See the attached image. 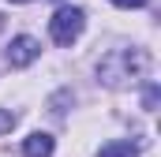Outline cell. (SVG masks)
Here are the masks:
<instances>
[{
    "instance_id": "obj_1",
    "label": "cell",
    "mask_w": 161,
    "mask_h": 157,
    "mask_svg": "<svg viewBox=\"0 0 161 157\" xmlns=\"http://www.w3.org/2000/svg\"><path fill=\"white\" fill-rule=\"evenodd\" d=\"M146 71V52H139V49H120V52H113V56H105L101 60V68H97V75L105 78L109 86H124L127 78L142 75Z\"/></svg>"
},
{
    "instance_id": "obj_2",
    "label": "cell",
    "mask_w": 161,
    "mask_h": 157,
    "mask_svg": "<svg viewBox=\"0 0 161 157\" xmlns=\"http://www.w3.org/2000/svg\"><path fill=\"white\" fill-rule=\"evenodd\" d=\"M82 26H86V15H82V8H56V15L49 19V34L56 45H75L82 34Z\"/></svg>"
},
{
    "instance_id": "obj_3",
    "label": "cell",
    "mask_w": 161,
    "mask_h": 157,
    "mask_svg": "<svg viewBox=\"0 0 161 157\" xmlns=\"http://www.w3.org/2000/svg\"><path fill=\"white\" fill-rule=\"evenodd\" d=\"M41 56V45L30 34H19V38H11V45H8V64L11 68H26V64H34Z\"/></svg>"
},
{
    "instance_id": "obj_4",
    "label": "cell",
    "mask_w": 161,
    "mask_h": 157,
    "mask_svg": "<svg viewBox=\"0 0 161 157\" xmlns=\"http://www.w3.org/2000/svg\"><path fill=\"white\" fill-rule=\"evenodd\" d=\"M23 154H26V157H53V135L34 131V135L23 142Z\"/></svg>"
},
{
    "instance_id": "obj_5",
    "label": "cell",
    "mask_w": 161,
    "mask_h": 157,
    "mask_svg": "<svg viewBox=\"0 0 161 157\" xmlns=\"http://www.w3.org/2000/svg\"><path fill=\"white\" fill-rule=\"evenodd\" d=\"M97 157H139V146L135 142H109V146H101Z\"/></svg>"
},
{
    "instance_id": "obj_6",
    "label": "cell",
    "mask_w": 161,
    "mask_h": 157,
    "mask_svg": "<svg viewBox=\"0 0 161 157\" xmlns=\"http://www.w3.org/2000/svg\"><path fill=\"white\" fill-rule=\"evenodd\" d=\"M11 127H15V116L0 109V135H4V131H11Z\"/></svg>"
},
{
    "instance_id": "obj_7",
    "label": "cell",
    "mask_w": 161,
    "mask_h": 157,
    "mask_svg": "<svg viewBox=\"0 0 161 157\" xmlns=\"http://www.w3.org/2000/svg\"><path fill=\"white\" fill-rule=\"evenodd\" d=\"M113 4H116V8H146L150 0H113Z\"/></svg>"
},
{
    "instance_id": "obj_8",
    "label": "cell",
    "mask_w": 161,
    "mask_h": 157,
    "mask_svg": "<svg viewBox=\"0 0 161 157\" xmlns=\"http://www.w3.org/2000/svg\"><path fill=\"white\" fill-rule=\"evenodd\" d=\"M11 4H26V0H11Z\"/></svg>"
}]
</instances>
